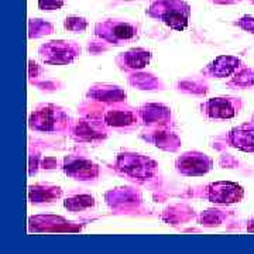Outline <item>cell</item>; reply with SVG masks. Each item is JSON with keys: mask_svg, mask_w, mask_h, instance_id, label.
<instances>
[{"mask_svg": "<svg viewBox=\"0 0 254 254\" xmlns=\"http://www.w3.org/2000/svg\"><path fill=\"white\" fill-rule=\"evenodd\" d=\"M190 6L181 0H161L151 6L150 14L163 20L174 30H184L190 20Z\"/></svg>", "mask_w": 254, "mask_h": 254, "instance_id": "obj_1", "label": "cell"}, {"mask_svg": "<svg viewBox=\"0 0 254 254\" xmlns=\"http://www.w3.org/2000/svg\"><path fill=\"white\" fill-rule=\"evenodd\" d=\"M237 192H242V188L235 184H215L210 187L209 190V198L212 202H220V203H229V202H236L240 199L242 193L237 195Z\"/></svg>", "mask_w": 254, "mask_h": 254, "instance_id": "obj_2", "label": "cell"}, {"mask_svg": "<svg viewBox=\"0 0 254 254\" xmlns=\"http://www.w3.org/2000/svg\"><path fill=\"white\" fill-rule=\"evenodd\" d=\"M103 37L115 40V41H123V40H130L136 36V28L127 23H119V21H109L102 24Z\"/></svg>", "mask_w": 254, "mask_h": 254, "instance_id": "obj_3", "label": "cell"}, {"mask_svg": "<svg viewBox=\"0 0 254 254\" xmlns=\"http://www.w3.org/2000/svg\"><path fill=\"white\" fill-rule=\"evenodd\" d=\"M199 155V154H198ZM195 154H185V157H182L178 160V168L180 171L185 174H202L206 171V168H202L205 167V161H209L205 157H198Z\"/></svg>", "mask_w": 254, "mask_h": 254, "instance_id": "obj_4", "label": "cell"}, {"mask_svg": "<svg viewBox=\"0 0 254 254\" xmlns=\"http://www.w3.org/2000/svg\"><path fill=\"white\" fill-rule=\"evenodd\" d=\"M209 113L212 116H218V118H230L233 116V112L230 109V106L227 105L225 100H212L209 103Z\"/></svg>", "mask_w": 254, "mask_h": 254, "instance_id": "obj_5", "label": "cell"}, {"mask_svg": "<svg viewBox=\"0 0 254 254\" xmlns=\"http://www.w3.org/2000/svg\"><path fill=\"white\" fill-rule=\"evenodd\" d=\"M64 26L66 30H71L73 33H82L85 28L88 27V21L85 18L76 17V16H71V17H66Z\"/></svg>", "mask_w": 254, "mask_h": 254, "instance_id": "obj_6", "label": "cell"}, {"mask_svg": "<svg viewBox=\"0 0 254 254\" xmlns=\"http://www.w3.org/2000/svg\"><path fill=\"white\" fill-rule=\"evenodd\" d=\"M64 6V0H38L41 10H58Z\"/></svg>", "mask_w": 254, "mask_h": 254, "instance_id": "obj_7", "label": "cell"}, {"mask_svg": "<svg viewBox=\"0 0 254 254\" xmlns=\"http://www.w3.org/2000/svg\"><path fill=\"white\" fill-rule=\"evenodd\" d=\"M242 27H245L246 30H250V31H254V18L252 17H245L240 23H239Z\"/></svg>", "mask_w": 254, "mask_h": 254, "instance_id": "obj_8", "label": "cell"}, {"mask_svg": "<svg viewBox=\"0 0 254 254\" xmlns=\"http://www.w3.org/2000/svg\"><path fill=\"white\" fill-rule=\"evenodd\" d=\"M213 1H218V3H226V1H230V0H213Z\"/></svg>", "mask_w": 254, "mask_h": 254, "instance_id": "obj_9", "label": "cell"}]
</instances>
